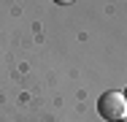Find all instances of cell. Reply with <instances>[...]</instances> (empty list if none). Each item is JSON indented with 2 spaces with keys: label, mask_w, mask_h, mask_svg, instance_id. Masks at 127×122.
<instances>
[{
  "label": "cell",
  "mask_w": 127,
  "mask_h": 122,
  "mask_svg": "<svg viewBox=\"0 0 127 122\" xmlns=\"http://www.w3.org/2000/svg\"><path fill=\"white\" fill-rule=\"evenodd\" d=\"M97 114H100L103 120H108V122L125 120L127 117V98H125V92H116V90L103 92L100 100H97Z\"/></svg>",
  "instance_id": "obj_1"
},
{
  "label": "cell",
  "mask_w": 127,
  "mask_h": 122,
  "mask_svg": "<svg viewBox=\"0 0 127 122\" xmlns=\"http://www.w3.org/2000/svg\"><path fill=\"white\" fill-rule=\"evenodd\" d=\"M54 3H57V5H70L73 0H54Z\"/></svg>",
  "instance_id": "obj_2"
},
{
  "label": "cell",
  "mask_w": 127,
  "mask_h": 122,
  "mask_svg": "<svg viewBox=\"0 0 127 122\" xmlns=\"http://www.w3.org/2000/svg\"><path fill=\"white\" fill-rule=\"evenodd\" d=\"M125 98H127V90H125Z\"/></svg>",
  "instance_id": "obj_3"
}]
</instances>
